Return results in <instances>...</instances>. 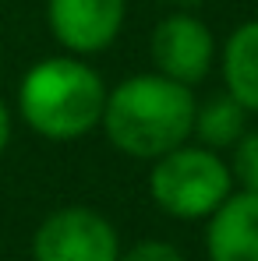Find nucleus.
<instances>
[{
	"mask_svg": "<svg viewBox=\"0 0 258 261\" xmlns=\"http://www.w3.org/2000/svg\"><path fill=\"white\" fill-rule=\"evenodd\" d=\"M106 102L103 74L75 53L36 60L18 82V117L46 141H78L99 127Z\"/></svg>",
	"mask_w": 258,
	"mask_h": 261,
	"instance_id": "2",
	"label": "nucleus"
},
{
	"mask_svg": "<svg viewBox=\"0 0 258 261\" xmlns=\"http://www.w3.org/2000/svg\"><path fill=\"white\" fill-rule=\"evenodd\" d=\"M152 64L159 74H167L180 85L195 88L198 82L209 78L216 60V39L213 29L195 18V14H184V11H173L167 14L156 29H152Z\"/></svg>",
	"mask_w": 258,
	"mask_h": 261,
	"instance_id": "5",
	"label": "nucleus"
},
{
	"mask_svg": "<svg viewBox=\"0 0 258 261\" xmlns=\"http://www.w3.org/2000/svg\"><path fill=\"white\" fill-rule=\"evenodd\" d=\"M230 176L237 191H255L258 194V130H244L233 145H230Z\"/></svg>",
	"mask_w": 258,
	"mask_h": 261,
	"instance_id": "10",
	"label": "nucleus"
},
{
	"mask_svg": "<svg viewBox=\"0 0 258 261\" xmlns=\"http://www.w3.org/2000/svg\"><path fill=\"white\" fill-rule=\"evenodd\" d=\"M7 145H11V110H7V102L0 95V159H4Z\"/></svg>",
	"mask_w": 258,
	"mask_h": 261,
	"instance_id": "12",
	"label": "nucleus"
},
{
	"mask_svg": "<svg viewBox=\"0 0 258 261\" xmlns=\"http://www.w3.org/2000/svg\"><path fill=\"white\" fill-rule=\"evenodd\" d=\"M128 0H46V25L64 53L92 57L121 36Z\"/></svg>",
	"mask_w": 258,
	"mask_h": 261,
	"instance_id": "6",
	"label": "nucleus"
},
{
	"mask_svg": "<svg viewBox=\"0 0 258 261\" xmlns=\"http://www.w3.org/2000/svg\"><path fill=\"white\" fill-rule=\"evenodd\" d=\"M117 261H184V254L167 240H138L128 251H121Z\"/></svg>",
	"mask_w": 258,
	"mask_h": 261,
	"instance_id": "11",
	"label": "nucleus"
},
{
	"mask_svg": "<svg viewBox=\"0 0 258 261\" xmlns=\"http://www.w3.org/2000/svg\"><path fill=\"white\" fill-rule=\"evenodd\" d=\"M219 74L226 95L244 110L258 113V18L241 21L219 53Z\"/></svg>",
	"mask_w": 258,
	"mask_h": 261,
	"instance_id": "8",
	"label": "nucleus"
},
{
	"mask_svg": "<svg viewBox=\"0 0 258 261\" xmlns=\"http://www.w3.org/2000/svg\"><path fill=\"white\" fill-rule=\"evenodd\" d=\"M205 251H209V261H258L255 191H230V198L209 216Z\"/></svg>",
	"mask_w": 258,
	"mask_h": 261,
	"instance_id": "7",
	"label": "nucleus"
},
{
	"mask_svg": "<svg viewBox=\"0 0 258 261\" xmlns=\"http://www.w3.org/2000/svg\"><path fill=\"white\" fill-rule=\"evenodd\" d=\"M195 106L198 99L187 85L159 71H145L106 88L99 127L117 152L152 163L170 148L191 141Z\"/></svg>",
	"mask_w": 258,
	"mask_h": 261,
	"instance_id": "1",
	"label": "nucleus"
},
{
	"mask_svg": "<svg viewBox=\"0 0 258 261\" xmlns=\"http://www.w3.org/2000/svg\"><path fill=\"white\" fill-rule=\"evenodd\" d=\"M121 237L113 222L85 205L57 208L32 237V261H117Z\"/></svg>",
	"mask_w": 258,
	"mask_h": 261,
	"instance_id": "4",
	"label": "nucleus"
},
{
	"mask_svg": "<svg viewBox=\"0 0 258 261\" xmlns=\"http://www.w3.org/2000/svg\"><path fill=\"white\" fill-rule=\"evenodd\" d=\"M248 113L230 99V95H216L209 102L195 106V120H191V138L213 152H230V145L248 130Z\"/></svg>",
	"mask_w": 258,
	"mask_h": 261,
	"instance_id": "9",
	"label": "nucleus"
},
{
	"mask_svg": "<svg viewBox=\"0 0 258 261\" xmlns=\"http://www.w3.org/2000/svg\"><path fill=\"white\" fill-rule=\"evenodd\" d=\"M233 176L226 159L205 145H177L152 159L149 194L173 219H209L230 198Z\"/></svg>",
	"mask_w": 258,
	"mask_h": 261,
	"instance_id": "3",
	"label": "nucleus"
}]
</instances>
